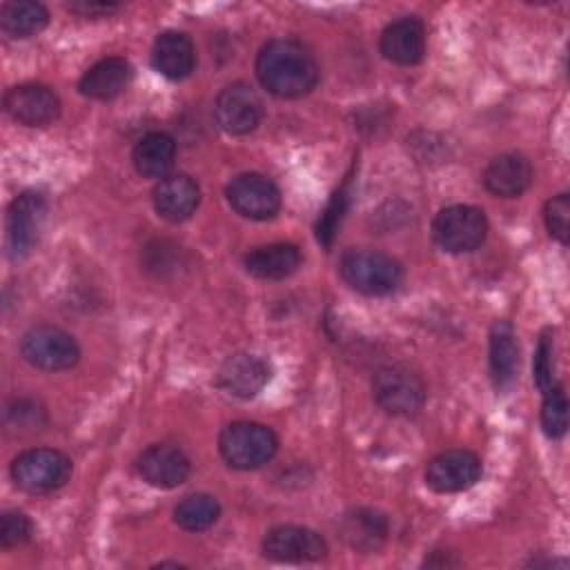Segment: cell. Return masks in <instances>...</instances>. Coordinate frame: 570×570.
<instances>
[{"mask_svg":"<svg viewBox=\"0 0 570 570\" xmlns=\"http://www.w3.org/2000/svg\"><path fill=\"white\" fill-rule=\"evenodd\" d=\"M258 82L276 98L309 94L321 76L314 53L296 38H274L256 56Z\"/></svg>","mask_w":570,"mask_h":570,"instance_id":"obj_1","label":"cell"},{"mask_svg":"<svg viewBox=\"0 0 570 570\" xmlns=\"http://www.w3.org/2000/svg\"><path fill=\"white\" fill-rule=\"evenodd\" d=\"M338 272L352 289L365 296L392 294L403 281L399 261L374 249H347L338 261Z\"/></svg>","mask_w":570,"mask_h":570,"instance_id":"obj_2","label":"cell"},{"mask_svg":"<svg viewBox=\"0 0 570 570\" xmlns=\"http://www.w3.org/2000/svg\"><path fill=\"white\" fill-rule=\"evenodd\" d=\"M218 450L225 463L234 470H258L269 463L278 450L276 434L254 421H236L223 428Z\"/></svg>","mask_w":570,"mask_h":570,"instance_id":"obj_3","label":"cell"},{"mask_svg":"<svg viewBox=\"0 0 570 570\" xmlns=\"http://www.w3.org/2000/svg\"><path fill=\"white\" fill-rule=\"evenodd\" d=\"M488 236V218L474 205L443 207L432 223L434 243L448 254H468L483 245Z\"/></svg>","mask_w":570,"mask_h":570,"instance_id":"obj_4","label":"cell"},{"mask_svg":"<svg viewBox=\"0 0 570 570\" xmlns=\"http://www.w3.org/2000/svg\"><path fill=\"white\" fill-rule=\"evenodd\" d=\"M71 468V459L60 450L33 448L13 459L11 479L24 492L47 494L69 481Z\"/></svg>","mask_w":570,"mask_h":570,"instance_id":"obj_5","label":"cell"},{"mask_svg":"<svg viewBox=\"0 0 570 570\" xmlns=\"http://www.w3.org/2000/svg\"><path fill=\"white\" fill-rule=\"evenodd\" d=\"M425 383L419 374L401 365L381 367L372 379L376 405L392 416H414L425 403Z\"/></svg>","mask_w":570,"mask_h":570,"instance_id":"obj_6","label":"cell"},{"mask_svg":"<svg viewBox=\"0 0 570 570\" xmlns=\"http://www.w3.org/2000/svg\"><path fill=\"white\" fill-rule=\"evenodd\" d=\"M47 216V198L42 191L29 189L16 196L7 209V254L22 261L38 245Z\"/></svg>","mask_w":570,"mask_h":570,"instance_id":"obj_7","label":"cell"},{"mask_svg":"<svg viewBox=\"0 0 570 570\" xmlns=\"http://www.w3.org/2000/svg\"><path fill=\"white\" fill-rule=\"evenodd\" d=\"M20 352L29 365L45 372L69 370L80 358V347L76 338L53 325L31 327L20 341Z\"/></svg>","mask_w":570,"mask_h":570,"instance_id":"obj_8","label":"cell"},{"mask_svg":"<svg viewBox=\"0 0 570 570\" xmlns=\"http://www.w3.org/2000/svg\"><path fill=\"white\" fill-rule=\"evenodd\" d=\"M232 209L249 220H267L281 207L278 187L263 174L245 171L229 180L225 189Z\"/></svg>","mask_w":570,"mask_h":570,"instance_id":"obj_9","label":"cell"},{"mask_svg":"<svg viewBox=\"0 0 570 570\" xmlns=\"http://www.w3.org/2000/svg\"><path fill=\"white\" fill-rule=\"evenodd\" d=\"M263 116V102L247 82H232L216 96L214 118L225 134L245 136L254 131Z\"/></svg>","mask_w":570,"mask_h":570,"instance_id":"obj_10","label":"cell"},{"mask_svg":"<svg viewBox=\"0 0 570 570\" xmlns=\"http://www.w3.org/2000/svg\"><path fill=\"white\" fill-rule=\"evenodd\" d=\"M263 554L281 563L321 561L327 554V543L312 528L276 525L263 537Z\"/></svg>","mask_w":570,"mask_h":570,"instance_id":"obj_11","label":"cell"},{"mask_svg":"<svg viewBox=\"0 0 570 570\" xmlns=\"http://www.w3.org/2000/svg\"><path fill=\"white\" fill-rule=\"evenodd\" d=\"M481 459L470 450H445L430 459L425 468V483L441 494L461 492L481 479Z\"/></svg>","mask_w":570,"mask_h":570,"instance_id":"obj_12","label":"cell"},{"mask_svg":"<svg viewBox=\"0 0 570 570\" xmlns=\"http://www.w3.org/2000/svg\"><path fill=\"white\" fill-rule=\"evenodd\" d=\"M4 111L20 125L45 127L58 118L60 98L45 85L27 82L4 94Z\"/></svg>","mask_w":570,"mask_h":570,"instance_id":"obj_13","label":"cell"},{"mask_svg":"<svg viewBox=\"0 0 570 570\" xmlns=\"http://www.w3.org/2000/svg\"><path fill=\"white\" fill-rule=\"evenodd\" d=\"M138 474L154 488L171 490L187 481L191 463L187 454L169 443H156L140 452L136 461Z\"/></svg>","mask_w":570,"mask_h":570,"instance_id":"obj_14","label":"cell"},{"mask_svg":"<svg viewBox=\"0 0 570 570\" xmlns=\"http://www.w3.org/2000/svg\"><path fill=\"white\" fill-rule=\"evenodd\" d=\"M269 365L256 354H234L218 370V387L236 399H254L269 381Z\"/></svg>","mask_w":570,"mask_h":570,"instance_id":"obj_15","label":"cell"},{"mask_svg":"<svg viewBox=\"0 0 570 570\" xmlns=\"http://www.w3.org/2000/svg\"><path fill=\"white\" fill-rule=\"evenodd\" d=\"M381 53L403 67L416 65L425 56V27L414 16L392 20L381 33Z\"/></svg>","mask_w":570,"mask_h":570,"instance_id":"obj_16","label":"cell"},{"mask_svg":"<svg viewBox=\"0 0 570 570\" xmlns=\"http://www.w3.org/2000/svg\"><path fill=\"white\" fill-rule=\"evenodd\" d=\"M151 65L160 76L169 80L187 78L196 67V49L191 38L176 29L163 31L154 40Z\"/></svg>","mask_w":570,"mask_h":570,"instance_id":"obj_17","label":"cell"},{"mask_svg":"<svg viewBox=\"0 0 570 570\" xmlns=\"http://www.w3.org/2000/svg\"><path fill=\"white\" fill-rule=\"evenodd\" d=\"M200 203V189L196 180L185 174L165 176L154 187V209L169 223L187 220Z\"/></svg>","mask_w":570,"mask_h":570,"instance_id":"obj_18","label":"cell"},{"mask_svg":"<svg viewBox=\"0 0 570 570\" xmlns=\"http://www.w3.org/2000/svg\"><path fill=\"white\" fill-rule=\"evenodd\" d=\"M131 76V65L125 58L109 56L98 60L82 73L78 91L91 100H111L129 87Z\"/></svg>","mask_w":570,"mask_h":570,"instance_id":"obj_19","label":"cell"},{"mask_svg":"<svg viewBox=\"0 0 570 570\" xmlns=\"http://www.w3.org/2000/svg\"><path fill=\"white\" fill-rule=\"evenodd\" d=\"M534 178L530 160L521 154H501L492 158L483 171V183L490 194L501 198L521 196Z\"/></svg>","mask_w":570,"mask_h":570,"instance_id":"obj_20","label":"cell"},{"mask_svg":"<svg viewBox=\"0 0 570 570\" xmlns=\"http://www.w3.org/2000/svg\"><path fill=\"white\" fill-rule=\"evenodd\" d=\"M390 521L374 508H358L343 517L341 537L358 552H376L387 541Z\"/></svg>","mask_w":570,"mask_h":570,"instance_id":"obj_21","label":"cell"},{"mask_svg":"<svg viewBox=\"0 0 570 570\" xmlns=\"http://www.w3.org/2000/svg\"><path fill=\"white\" fill-rule=\"evenodd\" d=\"M245 269L261 281H281L292 276L301 265V252L294 243H272L252 249L245 256Z\"/></svg>","mask_w":570,"mask_h":570,"instance_id":"obj_22","label":"cell"},{"mask_svg":"<svg viewBox=\"0 0 570 570\" xmlns=\"http://www.w3.org/2000/svg\"><path fill=\"white\" fill-rule=\"evenodd\" d=\"M519 370V347L508 321H494L490 327V374L497 390H508Z\"/></svg>","mask_w":570,"mask_h":570,"instance_id":"obj_23","label":"cell"},{"mask_svg":"<svg viewBox=\"0 0 570 570\" xmlns=\"http://www.w3.org/2000/svg\"><path fill=\"white\" fill-rule=\"evenodd\" d=\"M134 167L142 178H165L176 160V142L165 131L145 134L131 154Z\"/></svg>","mask_w":570,"mask_h":570,"instance_id":"obj_24","label":"cell"},{"mask_svg":"<svg viewBox=\"0 0 570 570\" xmlns=\"http://www.w3.org/2000/svg\"><path fill=\"white\" fill-rule=\"evenodd\" d=\"M49 22V11L36 0H9L0 9V27L9 38H31Z\"/></svg>","mask_w":570,"mask_h":570,"instance_id":"obj_25","label":"cell"},{"mask_svg":"<svg viewBox=\"0 0 570 570\" xmlns=\"http://www.w3.org/2000/svg\"><path fill=\"white\" fill-rule=\"evenodd\" d=\"M220 514V505L212 494L205 492H194L187 494L185 499L178 501V505L174 508V521L178 528L187 530V532H200L207 530L209 525L216 523Z\"/></svg>","mask_w":570,"mask_h":570,"instance_id":"obj_26","label":"cell"},{"mask_svg":"<svg viewBox=\"0 0 570 570\" xmlns=\"http://www.w3.org/2000/svg\"><path fill=\"white\" fill-rule=\"evenodd\" d=\"M47 425L45 407L31 399H16L4 410V428L16 434H31Z\"/></svg>","mask_w":570,"mask_h":570,"instance_id":"obj_27","label":"cell"},{"mask_svg":"<svg viewBox=\"0 0 570 570\" xmlns=\"http://www.w3.org/2000/svg\"><path fill=\"white\" fill-rule=\"evenodd\" d=\"M541 428L548 439H561L568 428V399L561 385L550 387L541 403Z\"/></svg>","mask_w":570,"mask_h":570,"instance_id":"obj_28","label":"cell"},{"mask_svg":"<svg viewBox=\"0 0 570 570\" xmlns=\"http://www.w3.org/2000/svg\"><path fill=\"white\" fill-rule=\"evenodd\" d=\"M347 203H350V196H347V189L341 187L332 194V198L327 200L325 209L321 212V218L316 223V240L323 245V247H330L338 227H341V220L347 212Z\"/></svg>","mask_w":570,"mask_h":570,"instance_id":"obj_29","label":"cell"},{"mask_svg":"<svg viewBox=\"0 0 570 570\" xmlns=\"http://www.w3.org/2000/svg\"><path fill=\"white\" fill-rule=\"evenodd\" d=\"M532 379H534V385L539 387L541 394H546L550 387L557 385V381H554L552 330H546L539 336V343H537V350H534V361H532Z\"/></svg>","mask_w":570,"mask_h":570,"instance_id":"obj_30","label":"cell"},{"mask_svg":"<svg viewBox=\"0 0 570 570\" xmlns=\"http://www.w3.org/2000/svg\"><path fill=\"white\" fill-rule=\"evenodd\" d=\"M543 218H546V227H548L550 236L557 238L561 245H568V236H570V196L566 191L552 196L546 203Z\"/></svg>","mask_w":570,"mask_h":570,"instance_id":"obj_31","label":"cell"},{"mask_svg":"<svg viewBox=\"0 0 570 570\" xmlns=\"http://www.w3.org/2000/svg\"><path fill=\"white\" fill-rule=\"evenodd\" d=\"M31 521L27 514L18 512V510H7L0 517V546L2 548H13L20 546L24 541H29L31 537Z\"/></svg>","mask_w":570,"mask_h":570,"instance_id":"obj_32","label":"cell"},{"mask_svg":"<svg viewBox=\"0 0 570 570\" xmlns=\"http://www.w3.org/2000/svg\"><path fill=\"white\" fill-rule=\"evenodd\" d=\"M69 11L80 13L85 18H105L109 13H116L120 9L118 2H100V0H78V2H69L67 4Z\"/></svg>","mask_w":570,"mask_h":570,"instance_id":"obj_33","label":"cell"}]
</instances>
